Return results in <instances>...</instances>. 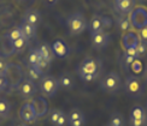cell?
Segmentation results:
<instances>
[{
    "instance_id": "obj_1",
    "label": "cell",
    "mask_w": 147,
    "mask_h": 126,
    "mask_svg": "<svg viewBox=\"0 0 147 126\" xmlns=\"http://www.w3.org/2000/svg\"><path fill=\"white\" fill-rule=\"evenodd\" d=\"M66 27H68L69 33L71 35H80L87 29L88 24L83 13L75 12V13H71L66 18Z\"/></svg>"
},
{
    "instance_id": "obj_2",
    "label": "cell",
    "mask_w": 147,
    "mask_h": 126,
    "mask_svg": "<svg viewBox=\"0 0 147 126\" xmlns=\"http://www.w3.org/2000/svg\"><path fill=\"white\" fill-rule=\"evenodd\" d=\"M77 73H78V76H86V75L100 76L101 61L95 58H86L77 66Z\"/></svg>"
},
{
    "instance_id": "obj_3",
    "label": "cell",
    "mask_w": 147,
    "mask_h": 126,
    "mask_svg": "<svg viewBox=\"0 0 147 126\" xmlns=\"http://www.w3.org/2000/svg\"><path fill=\"white\" fill-rule=\"evenodd\" d=\"M39 87H40V93L42 94L44 97H53L59 89L58 78L50 75H44L39 81Z\"/></svg>"
},
{
    "instance_id": "obj_4",
    "label": "cell",
    "mask_w": 147,
    "mask_h": 126,
    "mask_svg": "<svg viewBox=\"0 0 147 126\" xmlns=\"http://www.w3.org/2000/svg\"><path fill=\"white\" fill-rule=\"evenodd\" d=\"M122 87V81L121 77L116 73V72H109L107 75L102 77V79L100 82V88L106 93H116Z\"/></svg>"
},
{
    "instance_id": "obj_5",
    "label": "cell",
    "mask_w": 147,
    "mask_h": 126,
    "mask_svg": "<svg viewBox=\"0 0 147 126\" xmlns=\"http://www.w3.org/2000/svg\"><path fill=\"white\" fill-rule=\"evenodd\" d=\"M129 18L131 22V27L141 30L142 28L147 27V7H145L144 5L135 6V9L129 15Z\"/></svg>"
},
{
    "instance_id": "obj_6",
    "label": "cell",
    "mask_w": 147,
    "mask_h": 126,
    "mask_svg": "<svg viewBox=\"0 0 147 126\" xmlns=\"http://www.w3.org/2000/svg\"><path fill=\"white\" fill-rule=\"evenodd\" d=\"M124 90L131 97H139V96H141L144 93V87L141 84L140 78L136 76L127 77V79L124 82Z\"/></svg>"
},
{
    "instance_id": "obj_7",
    "label": "cell",
    "mask_w": 147,
    "mask_h": 126,
    "mask_svg": "<svg viewBox=\"0 0 147 126\" xmlns=\"http://www.w3.org/2000/svg\"><path fill=\"white\" fill-rule=\"evenodd\" d=\"M18 94L23 99H32L36 93V84L29 78H23L18 85Z\"/></svg>"
},
{
    "instance_id": "obj_8",
    "label": "cell",
    "mask_w": 147,
    "mask_h": 126,
    "mask_svg": "<svg viewBox=\"0 0 147 126\" xmlns=\"http://www.w3.org/2000/svg\"><path fill=\"white\" fill-rule=\"evenodd\" d=\"M110 42V35L105 30H100L98 33L92 34V47L94 49H105Z\"/></svg>"
},
{
    "instance_id": "obj_9",
    "label": "cell",
    "mask_w": 147,
    "mask_h": 126,
    "mask_svg": "<svg viewBox=\"0 0 147 126\" xmlns=\"http://www.w3.org/2000/svg\"><path fill=\"white\" fill-rule=\"evenodd\" d=\"M20 118L26 124H34L38 120V115L34 111L32 103H23L20 108Z\"/></svg>"
},
{
    "instance_id": "obj_10",
    "label": "cell",
    "mask_w": 147,
    "mask_h": 126,
    "mask_svg": "<svg viewBox=\"0 0 147 126\" xmlns=\"http://www.w3.org/2000/svg\"><path fill=\"white\" fill-rule=\"evenodd\" d=\"M30 103H32L38 118H42V117L47 115L48 111H50L48 109V102L44 96H35Z\"/></svg>"
},
{
    "instance_id": "obj_11",
    "label": "cell",
    "mask_w": 147,
    "mask_h": 126,
    "mask_svg": "<svg viewBox=\"0 0 147 126\" xmlns=\"http://www.w3.org/2000/svg\"><path fill=\"white\" fill-rule=\"evenodd\" d=\"M52 51L54 53V57L63 59V58H66L69 55L70 48L63 40H57L52 43Z\"/></svg>"
},
{
    "instance_id": "obj_12",
    "label": "cell",
    "mask_w": 147,
    "mask_h": 126,
    "mask_svg": "<svg viewBox=\"0 0 147 126\" xmlns=\"http://www.w3.org/2000/svg\"><path fill=\"white\" fill-rule=\"evenodd\" d=\"M136 0H115V6L121 15H130L135 9Z\"/></svg>"
},
{
    "instance_id": "obj_13",
    "label": "cell",
    "mask_w": 147,
    "mask_h": 126,
    "mask_svg": "<svg viewBox=\"0 0 147 126\" xmlns=\"http://www.w3.org/2000/svg\"><path fill=\"white\" fill-rule=\"evenodd\" d=\"M41 19H42L41 13L35 9H29L26 11V13L23 15V21L28 22L29 24H32L35 28H38V25L41 23Z\"/></svg>"
},
{
    "instance_id": "obj_14",
    "label": "cell",
    "mask_w": 147,
    "mask_h": 126,
    "mask_svg": "<svg viewBox=\"0 0 147 126\" xmlns=\"http://www.w3.org/2000/svg\"><path fill=\"white\" fill-rule=\"evenodd\" d=\"M122 43H123L124 49H129V48H135L139 43V37L138 34L134 31H128L123 35L122 37Z\"/></svg>"
},
{
    "instance_id": "obj_15",
    "label": "cell",
    "mask_w": 147,
    "mask_h": 126,
    "mask_svg": "<svg viewBox=\"0 0 147 126\" xmlns=\"http://www.w3.org/2000/svg\"><path fill=\"white\" fill-rule=\"evenodd\" d=\"M58 82H59V87L64 90H71L75 88V81H74V77L69 72H63L58 77Z\"/></svg>"
},
{
    "instance_id": "obj_16",
    "label": "cell",
    "mask_w": 147,
    "mask_h": 126,
    "mask_svg": "<svg viewBox=\"0 0 147 126\" xmlns=\"http://www.w3.org/2000/svg\"><path fill=\"white\" fill-rule=\"evenodd\" d=\"M89 31H90V35L94 34V33H98L100 30H104L102 29V16H99V15H94L93 17L90 18V21L88 23V27Z\"/></svg>"
},
{
    "instance_id": "obj_17",
    "label": "cell",
    "mask_w": 147,
    "mask_h": 126,
    "mask_svg": "<svg viewBox=\"0 0 147 126\" xmlns=\"http://www.w3.org/2000/svg\"><path fill=\"white\" fill-rule=\"evenodd\" d=\"M26 73H27V78L32 79L33 82L40 81L42 78V76H44V72L41 70H39L36 66H30V65L26 66Z\"/></svg>"
},
{
    "instance_id": "obj_18",
    "label": "cell",
    "mask_w": 147,
    "mask_h": 126,
    "mask_svg": "<svg viewBox=\"0 0 147 126\" xmlns=\"http://www.w3.org/2000/svg\"><path fill=\"white\" fill-rule=\"evenodd\" d=\"M21 30H22V33H23V36L26 37L28 41L30 39H33L34 36L36 35V28L34 25H32V24H29L28 22L26 21H23L22 19V23H21V25H20Z\"/></svg>"
},
{
    "instance_id": "obj_19",
    "label": "cell",
    "mask_w": 147,
    "mask_h": 126,
    "mask_svg": "<svg viewBox=\"0 0 147 126\" xmlns=\"http://www.w3.org/2000/svg\"><path fill=\"white\" fill-rule=\"evenodd\" d=\"M39 52H40V55H41V58L42 59H45V60H47L48 63H51L52 60L54 59V53H53V51H52V46H50L48 43H42L39 48Z\"/></svg>"
},
{
    "instance_id": "obj_20",
    "label": "cell",
    "mask_w": 147,
    "mask_h": 126,
    "mask_svg": "<svg viewBox=\"0 0 147 126\" xmlns=\"http://www.w3.org/2000/svg\"><path fill=\"white\" fill-rule=\"evenodd\" d=\"M11 113V103L7 99L0 97V118L7 119Z\"/></svg>"
},
{
    "instance_id": "obj_21",
    "label": "cell",
    "mask_w": 147,
    "mask_h": 126,
    "mask_svg": "<svg viewBox=\"0 0 147 126\" xmlns=\"http://www.w3.org/2000/svg\"><path fill=\"white\" fill-rule=\"evenodd\" d=\"M28 45V40L24 37H21V39H18L17 41L15 42H12L11 43V49H12V53H20L22 51L26 49V47Z\"/></svg>"
},
{
    "instance_id": "obj_22",
    "label": "cell",
    "mask_w": 147,
    "mask_h": 126,
    "mask_svg": "<svg viewBox=\"0 0 147 126\" xmlns=\"http://www.w3.org/2000/svg\"><path fill=\"white\" fill-rule=\"evenodd\" d=\"M41 59V55H40V52L38 48H32L29 52V55H28V65L30 66H38L39 61Z\"/></svg>"
},
{
    "instance_id": "obj_23",
    "label": "cell",
    "mask_w": 147,
    "mask_h": 126,
    "mask_svg": "<svg viewBox=\"0 0 147 126\" xmlns=\"http://www.w3.org/2000/svg\"><path fill=\"white\" fill-rule=\"evenodd\" d=\"M5 37L9 40L10 43H12V42L17 41L18 39L23 37V33H22V30H21L20 27H16V28H13V29H11L10 31L5 35Z\"/></svg>"
},
{
    "instance_id": "obj_24",
    "label": "cell",
    "mask_w": 147,
    "mask_h": 126,
    "mask_svg": "<svg viewBox=\"0 0 147 126\" xmlns=\"http://www.w3.org/2000/svg\"><path fill=\"white\" fill-rule=\"evenodd\" d=\"M82 118H86V117H84V113L80 108H71L68 112V123L75 121V120L82 119Z\"/></svg>"
},
{
    "instance_id": "obj_25",
    "label": "cell",
    "mask_w": 147,
    "mask_h": 126,
    "mask_svg": "<svg viewBox=\"0 0 147 126\" xmlns=\"http://www.w3.org/2000/svg\"><path fill=\"white\" fill-rule=\"evenodd\" d=\"M142 118H147L146 109L141 106L134 107L130 112V119H142Z\"/></svg>"
},
{
    "instance_id": "obj_26",
    "label": "cell",
    "mask_w": 147,
    "mask_h": 126,
    "mask_svg": "<svg viewBox=\"0 0 147 126\" xmlns=\"http://www.w3.org/2000/svg\"><path fill=\"white\" fill-rule=\"evenodd\" d=\"M118 23V28L121 31H130V28H131V22H130V18L129 17H119L117 19Z\"/></svg>"
},
{
    "instance_id": "obj_27",
    "label": "cell",
    "mask_w": 147,
    "mask_h": 126,
    "mask_svg": "<svg viewBox=\"0 0 147 126\" xmlns=\"http://www.w3.org/2000/svg\"><path fill=\"white\" fill-rule=\"evenodd\" d=\"M63 113V111L62 109H59V108H52V109H50L48 111V113H47V119H48V121L51 123V125H56V123H57V120H58V118L60 117V114Z\"/></svg>"
},
{
    "instance_id": "obj_28",
    "label": "cell",
    "mask_w": 147,
    "mask_h": 126,
    "mask_svg": "<svg viewBox=\"0 0 147 126\" xmlns=\"http://www.w3.org/2000/svg\"><path fill=\"white\" fill-rule=\"evenodd\" d=\"M110 125L112 126H125V120L119 113H113L110 118Z\"/></svg>"
},
{
    "instance_id": "obj_29",
    "label": "cell",
    "mask_w": 147,
    "mask_h": 126,
    "mask_svg": "<svg viewBox=\"0 0 147 126\" xmlns=\"http://www.w3.org/2000/svg\"><path fill=\"white\" fill-rule=\"evenodd\" d=\"M135 51H136V57L139 58H144L147 55V43H144V42L139 41V43L135 47Z\"/></svg>"
},
{
    "instance_id": "obj_30",
    "label": "cell",
    "mask_w": 147,
    "mask_h": 126,
    "mask_svg": "<svg viewBox=\"0 0 147 126\" xmlns=\"http://www.w3.org/2000/svg\"><path fill=\"white\" fill-rule=\"evenodd\" d=\"M54 126H68V113L63 112L62 114H60V117L58 118L57 123Z\"/></svg>"
},
{
    "instance_id": "obj_31",
    "label": "cell",
    "mask_w": 147,
    "mask_h": 126,
    "mask_svg": "<svg viewBox=\"0 0 147 126\" xmlns=\"http://www.w3.org/2000/svg\"><path fill=\"white\" fill-rule=\"evenodd\" d=\"M129 126H147V118L142 119H130Z\"/></svg>"
},
{
    "instance_id": "obj_32",
    "label": "cell",
    "mask_w": 147,
    "mask_h": 126,
    "mask_svg": "<svg viewBox=\"0 0 147 126\" xmlns=\"http://www.w3.org/2000/svg\"><path fill=\"white\" fill-rule=\"evenodd\" d=\"M9 84H10V81H9L7 76L4 75V73H0V91H1V90H5L9 87Z\"/></svg>"
},
{
    "instance_id": "obj_33",
    "label": "cell",
    "mask_w": 147,
    "mask_h": 126,
    "mask_svg": "<svg viewBox=\"0 0 147 126\" xmlns=\"http://www.w3.org/2000/svg\"><path fill=\"white\" fill-rule=\"evenodd\" d=\"M9 66H10V64L6 61V59L0 55V73L6 75V72L9 70Z\"/></svg>"
},
{
    "instance_id": "obj_34",
    "label": "cell",
    "mask_w": 147,
    "mask_h": 126,
    "mask_svg": "<svg viewBox=\"0 0 147 126\" xmlns=\"http://www.w3.org/2000/svg\"><path fill=\"white\" fill-rule=\"evenodd\" d=\"M135 59L136 58H134V57H131V55H128V54H123V58H122V60H123V64H124V66L125 67H129V66H131V64L135 61Z\"/></svg>"
},
{
    "instance_id": "obj_35",
    "label": "cell",
    "mask_w": 147,
    "mask_h": 126,
    "mask_svg": "<svg viewBox=\"0 0 147 126\" xmlns=\"http://www.w3.org/2000/svg\"><path fill=\"white\" fill-rule=\"evenodd\" d=\"M50 64H51V63H48L47 60H45V59H42V58H41L36 67H38L39 70H41L42 72H45V71H47L48 69H50Z\"/></svg>"
},
{
    "instance_id": "obj_36",
    "label": "cell",
    "mask_w": 147,
    "mask_h": 126,
    "mask_svg": "<svg viewBox=\"0 0 147 126\" xmlns=\"http://www.w3.org/2000/svg\"><path fill=\"white\" fill-rule=\"evenodd\" d=\"M131 70H133L134 73H140V72H141L142 64H141V61H140L139 59H135V61L131 64Z\"/></svg>"
},
{
    "instance_id": "obj_37",
    "label": "cell",
    "mask_w": 147,
    "mask_h": 126,
    "mask_svg": "<svg viewBox=\"0 0 147 126\" xmlns=\"http://www.w3.org/2000/svg\"><path fill=\"white\" fill-rule=\"evenodd\" d=\"M138 37H139V41L144 42V43H147V27L142 28L141 30H139Z\"/></svg>"
},
{
    "instance_id": "obj_38",
    "label": "cell",
    "mask_w": 147,
    "mask_h": 126,
    "mask_svg": "<svg viewBox=\"0 0 147 126\" xmlns=\"http://www.w3.org/2000/svg\"><path fill=\"white\" fill-rule=\"evenodd\" d=\"M111 25H112V21L110 19V17H106V16H102V29L106 30L107 29H110L111 28Z\"/></svg>"
},
{
    "instance_id": "obj_39",
    "label": "cell",
    "mask_w": 147,
    "mask_h": 126,
    "mask_svg": "<svg viewBox=\"0 0 147 126\" xmlns=\"http://www.w3.org/2000/svg\"><path fill=\"white\" fill-rule=\"evenodd\" d=\"M99 76H92V75H86V76H80V78H81V81L86 82V83H89V82H93L95 81L96 78Z\"/></svg>"
},
{
    "instance_id": "obj_40",
    "label": "cell",
    "mask_w": 147,
    "mask_h": 126,
    "mask_svg": "<svg viewBox=\"0 0 147 126\" xmlns=\"http://www.w3.org/2000/svg\"><path fill=\"white\" fill-rule=\"evenodd\" d=\"M84 124H86V118H82V119L75 120V121L68 123V126H84Z\"/></svg>"
},
{
    "instance_id": "obj_41",
    "label": "cell",
    "mask_w": 147,
    "mask_h": 126,
    "mask_svg": "<svg viewBox=\"0 0 147 126\" xmlns=\"http://www.w3.org/2000/svg\"><path fill=\"white\" fill-rule=\"evenodd\" d=\"M124 53L128 54V55H131V57H134V58H136V59H138L135 48H129V49H124Z\"/></svg>"
},
{
    "instance_id": "obj_42",
    "label": "cell",
    "mask_w": 147,
    "mask_h": 126,
    "mask_svg": "<svg viewBox=\"0 0 147 126\" xmlns=\"http://www.w3.org/2000/svg\"><path fill=\"white\" fill-rule=\"evenodd\" d=\"M58 1H59V0H44L45 5L48 6V7H52V6H54Z\"/></svg>"
},
{
    "instance_id": "obj_43",
    "label": "cell",
    "mask_w": 147,
    "mask_h": 126,
    "mask_svg": "<svg viewBox=\"0 0 147 126\" xmlns=\"http://www.w3.org/2000/svg\"><path fill=\"white\" fill-rule=\"evenodd\" d=\"M12 126H28V124L23 123V121H18V123H13Z\"/></svg>"
},
{
    "instance_id": "obj_44",
    "label": "cell",
    "mask_w": 147,
    "mask_h": 126,
    "mask_svg": "<svg viewBox=\"0 0 147 126\" xmlns=\"http://www.w3.org/2000/svg\"><path fill=\"white\" fill-rule=\"evenodd\" d=\"M145 78H146V81H147V66H146V69H145Z\"/></svg>"
},
{
    "instance_id": "obj_45",
    "label": "cell",
    "mask_w": 147,
    "mask_h": 126,
    "mask_svg": "<svg viewBox=\"0 0 147 126\" xmlns=\"http://www.w3.org/2000/svg\"><path fill=\"white\" fill-rule=\"evenodd\" d=\"M139 1H140V3H141V4H142V3H146V1H147V0H139Z\"/></svg>"
},
{
    "instance_id": "obj_46",
    "label": "cell",
    "mask_w": 147,
    "mask_h": 126,
    "mask_svg": "<svg viewBox=\"0 0 147 126\" xmlns=\"http://www.w3.org/2000/svg\"><path fill=\"white\" fill-rule=\"evenodd\" d=\"M107 126H112V125H110V124H109V125H107Z\"/></svg>"
}]
</instances>
